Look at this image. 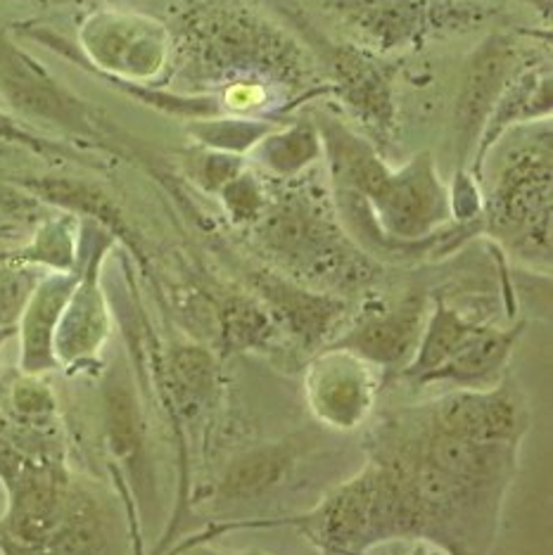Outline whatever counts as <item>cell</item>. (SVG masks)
Returning <instances> with one entry per match:
<instances>
[{
	"instance_id": "obj_1",
	"label": "cell",
	"mask_w": 553,
	"mask_h": 555,
	"mask_svg": "<svg viewBox=\"0 0 553 555\" xmlns=\"http://www.w3.org/2000/svg\"><path fill=\"white\" fill-rule=\"evenodd\" d=\"M173 57L191 93L257 86L295 109L331 95L313 55L291 34L243 5L209 3L185 15Z\"/></svg>"
},
{
	"instance_id": "obj_2",
	"label": "cell",
	"mask_w": 553,
	"mask_h": 555,
	"mask_svg": "<svg viewBox=\"0 0 553 555\" xmlns=\"http://www.w3.org/2000/svg\"><path fill=\"white\" fill-rule=\"evenodd\" d=\"M279 188L247 231L267 267L317 293L343 299L366 293L383 267L349 237L333 193L307 176Z\"/></svg>"
},
{
	"instance_id": "obj_3",
	"label": "cell",
	"mask_w": 553,
	"mask_h": 555,
	"mask_svg": "<svg viewBox=\"0 0 553 555\" xmlns=\"http://www.w3.org/2000/svg\"><path fill=\"white\" fill-rule=\"evenodd\" d=\"M553 162L551 131L515 150L485 195L480 233L523 267L537 273L551 271L553 251Z\"/></svg>"
},
{
	"instance_id": "obj_4",
	"label": "cell",
	"mask_w": 553,
	"mask_h": 555,
	"mask_svg": "<svg viewBox=\"0 0 553 555\" xmlns=\"http://www.w3.org/2000/svg\"><path fill=\"white\" fill-rule=\"evenodd\" d=\"M24 34L83 69L145 86L165 72L173 55L171 34L159 22L127 12H98L88 17L79 31L81 48L48 29L29 27Z\"/></svg>"
},
{
	"instance_id": "obj_5",
	"label": "cell",
	"mask_w": 553,
	"mask_h": 555,
	"mask_svg": "<svg viewBox=\"0 0 553 555\" xmlns=\"http://www.w3.org/2000/svg\"><path fill=\"white\" fill-rule=\"evenodd\" d=\"M311 41L313 60L331 95L345 107L375 147H389L399 135L395 74L385 55L355 41H331L319 31H301Z\"/></svg>"
},
{
	"instance_id": "obj_6",
	"label": "cell",
	"mask_w": 553,
	"mask_h": 555,
	"mask_svg": "<svg viewBox=\"0 0 553 555\" xmlns=\"http://www.w3.org/2000/svg\"><path fill=\"white\" fill-rule=\"evenodd\" d=\"M355 43L378 55L475 29L489 10L473 0H329Z\"/></svg>"
},
{
	"instance_id": "obj_7",
	"label": "cell",
	"mask_w": 553,
	"mask_h": 555,
	"mask_svg": "<svg viewBox=\"0 0 553 555\" xmlns=\"http://www.w3.org/2000/svg\"><path fill=\"white\" fill-rule=\"evenodd\" d=\"M0 93L12 109L98 145L124 147V133L103 112L67 91L53 74L0 34Z\"/></svg>"
},
{
	"instance_id": "obj_8",
	"label": "cell",
	"mask_w": 553,
	"mask_h": 555,
	"mask_svg": "<svg viewBox=\"0 0 553 555\" xmlns=\"http://www.w3.org/2000/svg\"><path fill=\"white\" fill-rule=\"evenodd\" d=\"M117 237L103 225L81 221L79 281L67 301L55 333V359L69 373L93 371L112 331L110 305L103 289V263Z\"/></svg>"
},
{
	"instance_id": "obj_9",
	"label": "cell",
	"mask_w": 553,
	"mask_h": 555,
	"mask_svg": "<svg viewBox=\"0 0 553 555\" xmlns=\"http://www.w3.org/2000/svg\"><path fill=\"white\" fill-rule=\"evenodd\" d=\"M0 555H143L138 515L107 491L79 479L72 508L39 544L0 539Z\"/></svg>"
},
{
	"instance_id": "obj_10",
	"label": "cell",
	"mask_w": 553,
	"mask_h": 555,
	"mask_svg": "<svg viewBox=\"0 0 553 555\" xmlns=\"http://www.w3.org/2000/svg\"><path fill=\"white\" fill-rule=\"evenodd\" d=\"M421 418L439 433L523 447L530 433L532 406L525 389L506 373L497 385L480 389H449L435 399L413 403Z\"/></svg>"
},
{
	"instance_id": "obj_11",
	"label": "cell",
	"mask_w": 553,
	"mask_h": 555,
	"mask_svg": "<svg viewBox=\"0 0 553 555\" xmlns=\"http://www.w3.org/2000/svg\"><path fill=\"white\" fill-rule=\"evenodd\" d=\"M381 389L383 371L335 347H323L311 354L301 380L311 418L333 433H357L366 427Z\"/></svg>"
},
{
	"instance_id": "obj_12",
	"label": "cell",
	"mask_w": 553,
	"mask_h": 555,
	"mask_svg": "<svg viewBox=\"0 0 553 555\" xmlns=\"http://www.w3.org/2000/svg\"><path fill=\"white\" fill-rule=\"evenodd\" d=\"M530 60L532 55H527L520 41L509 31H492L473 48L463 65L454 117H451L456 169H468L477 141L501 93Z\"/></svg>"
},
{
	"instance_id": "obj_13",
	"label": "cell",
	"mask_w": 553,
	"mask_h": 555,
	"mask_svg": "<svg viewBox=\"0 0 553 555\" xmlns=\"http://www.w3.org/2000/svg\"><path fill=\"white\" fill-rule=\"evenodd\" d=\"M427 311L430 295L423 293L371 301L325 347L347 349L378 371L397 375L419 347Z\"/></svg>"
},
{
	"instance_id": "obj_14",
	"label": "cell",
	"mask_w": 553,
	"mask_h": 555,
	"mask_svg": "<svg viewBox=\"0 0 553 555\" xmlns=\"http://www.w3.org/2000/svg\"><path fill=\"white\" fill-rule=\"evenodd\" d=\"M247 285L281 333L301 351L317 354L343 331L349 299L317 293L269 267L247 269Z\"/></svg>"
},
{
	"instance_id": "obj_15",
	"label": "cell",
	"mask_w": 553,
	"mask_h": 555,
	"mask_svg": "<svg viewBox=\"0 0 553 555\" xmlns=\"http://www.w3.org/2000/svg\"><path fill=\"white\" fill-rule=\"evenodd\" d=\"M105 444L115 459L112 475L119 482L121 499L141 506V501L155 499V473L147 453L145 425L129 377L115 375L105 383Z\"/></svg>"
},
{
	"instance_id": "obj_16",
	"label": "cell",
	"mask_w": 553,
	"mask_h": 555,
	"mask_svg": "<svg viewBox=\"0 0 553 555\" xmlns=\"http://www.w3.org/2000/svg\"><path fill=\"white\" fill-rule=\"evenodd\" d=\"M157 383L176 433L207 423L221 399L217 354L200 343H171L157 359Z\"/></svg>"
},
{
	"instance_id": "obj_17",
	"label": "cell",
	"mask_w": 553,
	"mask_h": 555,
	"mask_svg": "<svg viewBox=\"0 0 553 555\" xmlns=\"http://www.w3.org/2000/svg\"><path fill=\"white\" fill-rule=\"evenodd\" d=\"M301 463V447L297 437L263 441L247 449L226 465L211 487L209 501L214 506H253L255 501L269 499L295 477Z\"/></svg>"
},
{
	"instance_id": "obj_18",
	"label": "cell",
	"mask_w": 553,
	"mask_h": 555,
	"mask_svg": "<svg viewBox=\"0 0 553 555\" xmlns=\"http://www.w3.org/2000/svg\"><path fill=\"white\" fill-rule=\"evenodd\" d=\"M527 331V321H513L511 325H497L492 321H480L468 335L454 357L430 377H425L421 387L449 385L451 389H480L497 385L509 371L515 347Z\"/></svg>"
},
{
	"instance_id": "obj_19",
	"label": "cell",
	"mask_w": 553,
	"mask_h": 555,
	"mask_svg": "<svg viewBox=\"0 0 553 555\" xmlns=\"http://www.w3.org/2000/svg\"><path fill=\"white\" fill-rule=\"evenodd\" d=\"M553 112V81L549 57H532L515 74L513 81L501 93L499 103L489 115L480 141H477L475 155L468 164V171L483 181V167L501 138L515 131L523 124L549 119Z\"/></svg>"
},
{
	"instance_id": "obj_20",
	"label": "cell",
	"mask_w": 553,
	"mask_h": 555,
	"mask_svg": "<svg viewBox=\"0 0 553 555\" xmlns=\"http://www.w3.org/2000/svg\"><path fill=\"white\" fill-rule=\"evenodd\" d=\"M79 267L65 273H46L17 321L20 373L48 375L57 371L55 333L67 301L77 287Z\"/></svg>"
},
{
	"instance_id": "obj_21",
	"label": "cell",
	"mask_w": 553,
	"mask_h": 555,
	"mask_svg": "<svg viewBox=\"0 0 553 555\" xmlns=\"http://www.w3.org/2000/svg\"><path fill=\"white\" fill-rule=\"evenodd\" d=\"M477 323H480V319L451 305L442 289H437L430 295V311H427L419 347L413 351L411 361L395 377L411 387H421L425 377H430L454 357V351L466 343Z\"/></svg>"
},
{
	"instance_id": "obj_22",
	"label": "cell",
	"mask_w": 553,
	"mask_h": 555,
	"mask_svg": "<svg viewBox=\"0 0 553 555\" xmlns=\"http://www.w3.org/2000/svg\"><path fill=\"white\" fill-rule=\"evenodd\" d=\"M24 191H29L34 199L53 205L65 214H74L77 219L93 221L103 225L107 233L129 245L138 257L143 259V251L136 243V235L131 233L129 223L124 221L121 209L110 199V195L88 181L69 179V176H39V179H24Z\"/></svg>"
},
{
	"instance_id": "obj_23",
	"label": "cell",
	"mask_w": 553,
	"mask_h": 555,
	"mask_svg": "<svg viewBox=\"0 0 553 555\" xmlns=\"http://www.w3.org/2000/svg\"><path fill=\"white\" fill-rule=\"evenodd\" d=\"M247 157L253 159V169L263 179L275 183L295 181L323 159L319 126L313 117H291L279 129L263 135Z\"/></svg>"
},
{
	"instance_id": "obj_24",
	"label": "cell",
	"mask_w": 553,
	"mask_h": 555,
	"mask_svg": "<svg viewBox=\"0 0 553 555\" xmlns=\"http://www.w3.org/2000/svg\"><path fill=\"white\" fill-rule=\"evenodd\" d=\"M214 333L223 354L273 351L281 343V327L247 289H229L214 299Z\"/></svg>"
},
{
	"instance_id": "obj_25",
	"label": "cell",
	"mask_w": 553,
	"mask_h": 555,
	"mask_svg": "<svg viewBox=\"0 0 553 555\" xmlns=\"http://www.w3.org/2000/svg\"><path fill=\"white\" fill-rule=\"evenodd\" d=\"M79 243L81 221L62 211L60 217L43 221L31 243L20 251H10V257L46 273H65L79 267Z\"/></svg>"
},
{
	"instance_id": "obj_26",
	"label": "cell",
	"mask_w": 553,
	"mask_h": 555,
	"mask_svg": "<svg viewBox=\"0 0 553 555\" xmlns=\"http://www.w3.org/2000/svg\"><path fill=\"white\" fill-rule=\"evenodd\" d=\"M287 119H269V117H241V115H217L207 119H195L185 124L188 135L200 147L219 150L245 157L253 153L263 135H269L273 129Z\"/></svg>"
},
{
	"instance_id": "obj_27",
	"label": "cell",
	"mask_w": 553,
	"mask_h": 555,
	"mask_svg": "<svg viewBox=\"0 0 553 555\" xmlns=\"http://www.w3.org/2000/svg\"><path fill=\"white\" fill-rule=\"evenodd\" d=\"M269 179L255 169L245 167L233 181L226 183L217 193L219 205L226 217L241 231H249L261 219V214L267 211L271 202Z\"/></svg>"
},
{
	"instance_id": "obj_28",
	"label": "cell",
	"mask_w": 553,
	"mask_h": 555,
	"mask_svg": "<svg viewBox=\"0 0 553 555\" xmlns=\"http://www.w3.org/2000/svg\"><path fill=\"white\" fill-rule=\"evenodd\" d=\"M247 167L245 157L229 155V153H219V150H209V147H200L193 145L191 150L181 153V169L200 191L214 195L221 191V188L233 181L237 173Z\"/></svg>"
},
{
	"instance_id": "obj_29",
	"label": "cell",
	"mask_w": 553,
	"mask_h": 555,
	"mask_svg": "<svg viewBox=\"0 0 553 555\" xmlns=\"http://www.w3.org/2000/svg\"><path fill=\"white\" fill-rule=\"evenodd\" d=\"M449 188V211L454 223H480L483 207H485V193L483 181L473 176L466 167L454 171V179L447 185Z\"/></svg>"
},
{
	"instance_id": "obj_30",
	"label": "cell",
	"mask_w": 553,
	"mask_h": 555,
	"mask_svg": "<svg viewBox=\"0 0 553 555\" xmlns=\"http://www.w3.org/2000/svg\"><path fill=\"white\" fill-rule=\"evenodd\" d=\"M0 138L10 143H17L27 150H34V153H39L43 157H77L79 159V155L69 153L67 147H62L53 141H48V138L34 135L27 129H22L20 124L12 121L8 115H3V112H0Z\"/></svg>"
},
{
	"instance_id": "obj_31",
	"label": "cell",
	"mask_w": 553,
	"mask_h": 555,
	"mask_svg": "<svg viewBox=\"0 0 553 555\" xmlns=\"http://www.w3.org/2000/svg\"><path fill=\"white\" fill-rule=\"evenodd\" d=\"M165 555H273L259 548H219L214 546V541H197V544H171Z\"/></svg>"
},
{
	"instance_id": "obj_32",
	"label": "cell",
	"mask_w": 553,
	"mask_h": 555,
	"mask_svg": "<svg viewBox=\"0 0 553 555\" xmlns=\"http://www.w3.org/2000/svg\"><path fill=\"white\" fill-rule=\"evenodd\" d=\"M373 555V553H369ZM407 555H451L447 548L433 544V541H425V539H416L411 541V548Z\"/></svg>"
},
{
	"instance_id": "obj_33",
	"label": "cell",
	"mask_w": 553,
	"mask_h": 555,
	"mask_svg": "<svg viewBox=\"0 0 553 555\" xmlns=\"http://www.w3.org/2000/svg\"><path fill=\"white\" fill-rule=\"evenodd\" d=\"M15 335H17V325H0V349H3L8 339Z\"/></svg>"
}]
</instances>
